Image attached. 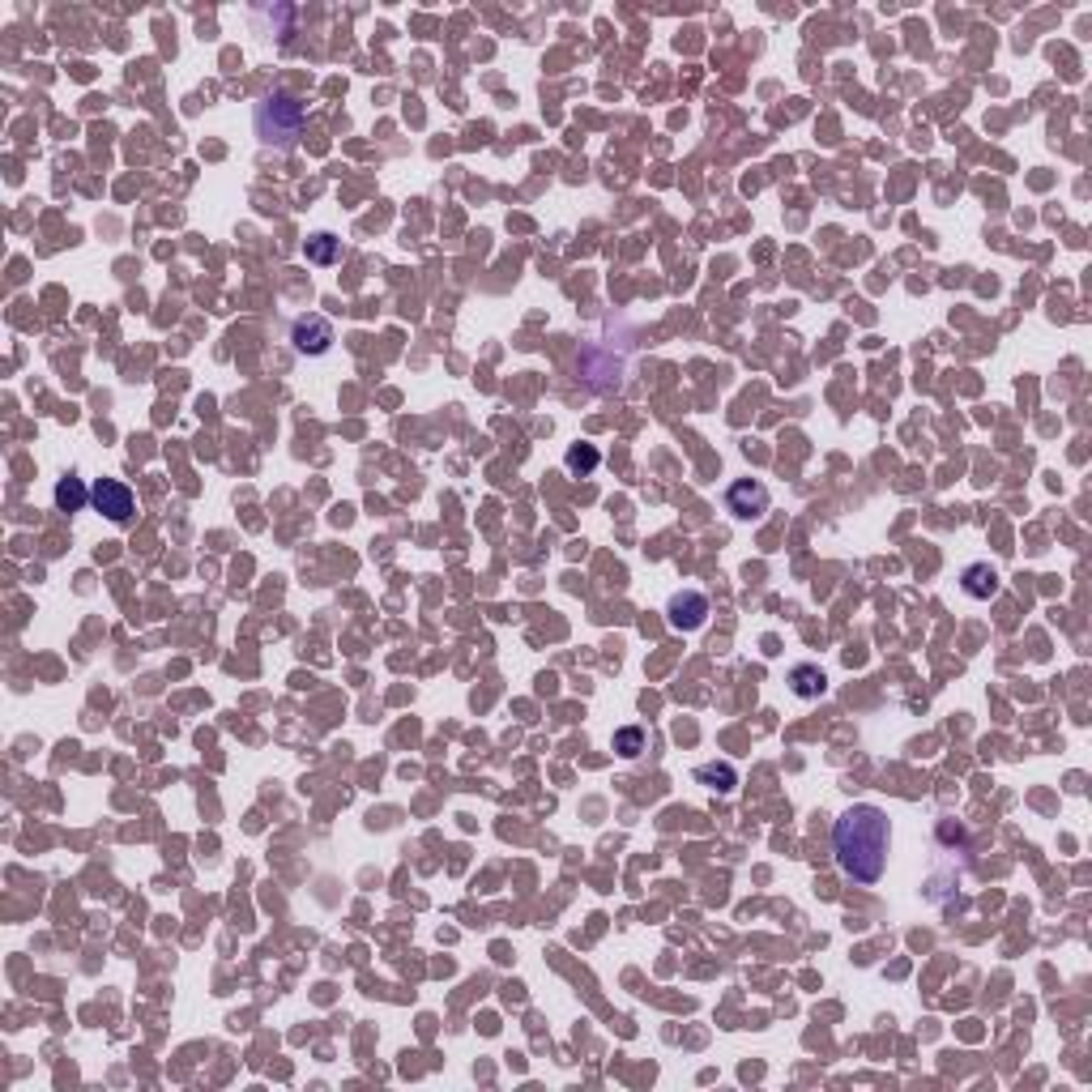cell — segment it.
I'll return each mask as SVG.
<instances>
[{"label": "cell", "mask_w": 1092, "mask_h": 1092, "mask_svg": "<svg viewBox=\"0 0 1092 1092\" xmlns=\"http://www.w3.org/2000/svg\"><path fill=\"white\" fill-rule=\"evenodd\" d=\"M892 850V824L875 802H854L841 820L832 824V854L841 875L854 883H879Z\"/></svg>", "instance_id": "obj_1"}, {"label": "cell", "mask_w": 1092, "mask_h": 1092, "mask_svg": "<svg viewBox=\"0 0 1092 1092\" xmlns=\"http://www.w3.org/2000/svg\"><path fill=\"white\" fill-rule=\"evenodd\" d=\"M303 124H307V111L287 90H273V95H265L257 107H252V128H257V142L261 146L295 150L299 137H303Z\"/></svg>", "instance_id": "obj_2"}, {"label": "cell", "mask_w": 1092, "mask_h": 1092, "mask_svg": "<svg viewBox=\"0 0 1092 1092\" xmlns=\"http://www.w3.org/2000/svg\"><path fill=\"white\" fill-rule=\"evenodd\" d=\"M624 372H628V354L606 342H585L576 354V380L594 388V393H614L624 384Z\"/></svg>", "instance_id": "obj_3"}, {"label": "cell", "mask_w": 1092, "mask_h": 1092, "mask_svg": "<svg viewBox=\"0 0 1092 1092\" xmlns=\"http://www.w3.org/2000/svg\"><path fill=\"white\" fill-rule=\"evenodd\" d=\"M90 509L103 513L111 525H128L133 513H137V499H133V491L120 479H95V487H90Z\"/></svg>", "instance_id": "obj_4"}, {"label": "cell", "mask_w": 1092, "mask_h": 1092, "mask_svg": "<svg viewBox=\"0 0 1092 1092\" xmlns=\"http://www.w3.org/2000/svg\"><path fill=\"white\" fill-rule=\"evenodd\" d=\"M291 342H295V350L299 354H325L333 342V321L329 316H321V312H307V316H295L291 321Z\"/></svg>", "instance_id": "obj_5"}, {"label": "cell", "mask_w": 1092, "mask_h": 1092, "mask_svg": "<svg viewBox=\"0 0 1092 1092\" xmlns=\"http://www.w3.org/2000/svg\"><path fill=\"white\" fill-rule=\"evenodd\" d=\"M725 509H730L739 521L764 517L768 513V487L755 483V479H739V483H730V491H725Z\"/></svg>", "instance_id": "obj_6"}, {"label": "cell", "mask_w": 1092, "mask_h": 1092, "mask_svg": "<svg viewBox=\"0 0 1092 1092\" xmlns=\"http://www.w3.org/2000/svg\"><path fill=\"white\" fill-rule=\"evenodd\" d=\"M666 619H670V628H675V632H695V628H705V619H709V598L700 594V590H683V594L670 598Z\"/></svg>", "instance_id": "obj_7"}, {"label": "cell", "mask_w": 1092, "mask_h": 1092, "mask_svg": "<svg viewBox=\"0 0 1092 1092\" xmlns=\"http://www.w3.org/2000/svg\"><path fill=\"white\" fill-rule=\"evenodd\" d=\"M961 590L973 598V602H990L999 594V572L990 564H969L961 572Z\"/></svg>", "instance_id": "obj_8"}, {"label": "cell", "mask_w": 1092, "mask_h": 1092, "mask_svg": "<svg viewBox=\"0 0 1092 1092\" xmlns=\"http://www.w3.org/2000/svg\"><path fill=\"white\" fill-rule=\"evenodd\" d=\"M790 687H794V695H802V700H820V695L828 691V675H824L820 666L802 662V666L790 670Z\"/></svg>", "instance_id": "obj_9"}, {"label": "cell", "mask_w": 1092, "mask_h": 1092, "mask_svg": "<svg viewBox=\"0 0 1092 1092\" xmlns=\"http://www.w3.org/2000/svg\"><path fill=\"white\" fill-rule=\"evenodd\" d=\"M303 252H307V261H312V265H333V261H342V239L329 235V231H316L312 239L303 243Z\"/></svg>", "instance_id": "obj_10"}, {"label": "cell", "mask_w": 1092, "mask_h": 1092, "mask_svg": "<svg viewBox=\"0 0 1092 1092\" xmlns=\"http://www.w3.org/2000/svg\"><path fill=\"white\" fill-rule=\"evenodd\" d=\"M90 503V491L81 487V479H61L55 483V509L61 513H81Z\"/></svg>", "instance_id": "obj_11"}, {"label": "cell", "mask_w": 1092, "mask_h": 1092, "mask_svg": "<svg viewBox=\"0 0 1092 1092\" xmlns=\"http://www.w3.org/2000/svg\"><path fill=\"white\" fill-rule=\"evenodd\" d=\"M695 777L705 781L709 790H717V794H730V790L739 786V777H735V768H730V764H705V768H700Z\"/></svg>", "instance_id": "obj_12"}, {"label": "cell", "mask_w": 1092, "mask_h": 1092, "mask_svg": "<svg viewBox=\"0 0 1092 1092\" xmlns=\"http://www.w3.org/2000/svg\"><path fill=\"white\" fill-rule=\"evenodd\" d=\"M598 461H602V453H598L594 444H572L568 453H564V465H568L572 474H594Z\"/></svg>", "instance_id": "obj_13"}, {"label": "cell", "mask_w": 1092, "mask_h": 1092, "mask_svg": "<svg viewBox=\"0 0 1092 1092\" xmlns=\"http://www.w3.org/2000/svg\"><path fill=\"white\" fill-rule=\"evenodd\" d=\"M614 751H619L624 760H636V755L645 751V730H640V725H624V730H614Z\"/></svg>", "instance_id": "obj_14"}]
</instances>
